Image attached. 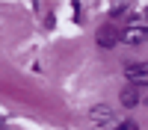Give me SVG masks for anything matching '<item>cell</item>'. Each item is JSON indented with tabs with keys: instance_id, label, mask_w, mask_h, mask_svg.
Listing matches in <instances>:
<instances>
[{
	"instance_id": "6da1fadb",
	"label": "cell",
	"mask_w": 148,
	"mask_h": 130,
	"mask_svg": "<svg viewBox=\"0 0 148 130\" xmlns=\"http://www.w3.org/2000/svg\"><path fill=\"white\" fill-rule=\"evenodd\" d=\"M148 39V27H142V24H130L127 30H121V42L125 44H142Z\"/></svg>"
},
{
	"instance_id": "5b68a950",
	"label": "cell",
	"mask_w": 148,
	"mask_h": 130,
	"mask_svg": "<svg viewBox=\"0 0 148 130\" xmlns=\"http://www.w3.org/2000/svg\"><path fill=\"white\" fill-rule=\"evenodd\" d=\"M119 130H139V127H136V121H121Z\"/></svg>"
},
{
	"instance_id": "8992f818",
	"label": "cell",
	"mask_w": 148,
	"mask_h": 130,
	"mask_svg": "<svg viewBox=\"0 0 148 130\" xmlns=\"http://www.w3.org/2000/svg\"><path fill=\"white\" fill-rule=\"evenodd\" d=\"M145 18H148V9H145Z\"/></svg>"
},
{
	"instance_id": "7a4b0ae2",
	"label": "cell",
	"mask_w": 148,
	"mask_h": 130,
	"mask_svg": "<svg viewBox=\"0 0 148 130\" xmlns=\"http://www.w3.org/2000/svg\"><path fill=\"white\" fill-rule=\"evenodd\" d=\"M127 80H130V86H148V62H136V65H130L127 68Z\"/></svg>"
},
{
	"instance_id": "3957f363",
	"label": "cell",
	"mask_w": 148,
	"mask_h": 130,
	"mask_svg": "<svg viewBox=\"0 0 148 130\" xmlns=\"http://www.w3.org/2000/svg\"><path fill=\"white\" fill-rule=\"evenodd\" d=\"M119 42H121V33H119L116 27L104 24V27L98 30V44H101V47H116Z\"/></svg>"
},
{
	"instance_id": "277c9868",
	"label": "cell",
	"mask_w": 148,
	"mask_h": 130,
	"mask_svg": "<svg viewBox=\"0 0 148 130\" xmlns=\"http://www.w3.org/2000/svg\"><path fill=\"white\" fill-rule=\"evenodd\" d=\"M121 103H125V106H136V103H139V92H136V86H127L125 92H121Z\"/></svg>"
}]
</instances>
